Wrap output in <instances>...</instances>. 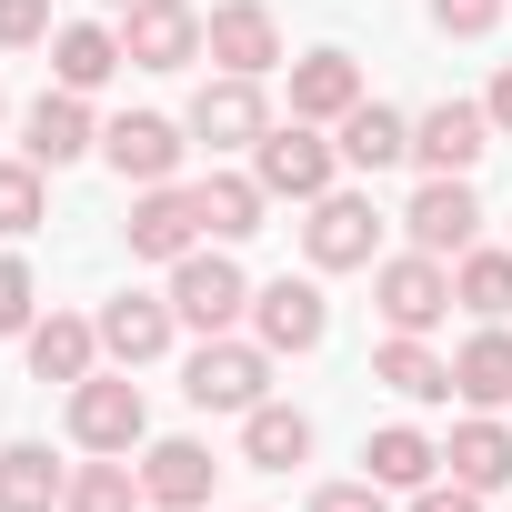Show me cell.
I'll list each match as a JSON object with an SVG mask.
<instances>
[{"label": "cell", "instance_id": "cell-1", "mask_svg": "<svg viewBox=\"0 0 512 512\" xmlns=\"http://www.w3.org/2000/svg\"><path fill=\"white\" fill-rule=\"evenodd\" d=\"M272 342H241V332H201V352L181 362V392L191 412H251V402H272Z\"/></svg>", "mask_w": 512, "mask_h": 512}, {"label": "cell", "instance_id": "cell-2", "mask_svg": "<svg viewBox=\"0 0 512 512\" xmlns=\"http://www.w3.org/2000/svg\"><path fill=\"white\" fill-rule=\"evenodd\" d=\"M342 171V141H322V121H272L262 141H251V181H262L272 201H322Z\"/></svg>", "mask_w": 512, "mask_h": 512}, {"label": "cell", "instance_id": "cell-3", "mask_svg": "<svg viewBox=\"0 0 512 512\" xmlns=\"http://www.w3.org/2000/svg\"><path fill=\"white\" fill-rule=\"evenodd\" d=\"M302 251H312V272H372V262H382V211H372V191H322L312 221H302Z\"/></svg>", "mask_w": 512, "mask_h": 512}, {"label": "cell", "instance_id": "cell-4", "mask_svg": "<svg viewBox=\"0 0 512 512\" xmlns=\"http://www.w3.org/2000/svg\"><path fill=\"white\" fill-rule=\"evenodd\" d=\"M141 432H151V402H141L131 372L71 382V442H81V452H141Z\"/></svg>", "mask_w": 512, "mask_h": 512}, {"label": "cell", "instance_id": "cell-5", "mask_svg": "<svg viewBox=\"0 0 512 512\" xmlns=\"http://www.w3.org/2000/svg\"><path fill=\"white\" fill-rule=\"evenodd\" d=\"M171 312H181L191 332H231V322H251V282H241V262H231V251H181V262H171Z\"/></svg>", "mask_w": 512, "mask_h": 512}, {"label": "cell", "instance_id": "cell-6", "mask_svg": "<svg viewBox=\"0 0 512 512\" xmlns=\"http://www.w3.org/2000/svg\"><path fill=\"white\" fill-rule=\"evenodd\" d=\"M372 312L392 332H432L452 312V262H432V251H392V262H372Z\"/></svg>", "mask_w": 512, "mask_h": 512}, {"label": "cell", "instance_id": "cell-7", "mask_svg": "<svg viewBox=\"0 0 512 512\" xmlns=\"http://www.w3.org/2000/svg\"><path fill=\"white\" fill-rule=\"evenodd\" d=\"M201 151H251L272 131V101H262V81H241V71H221V81H201L191 91V121H181Z\"/></svg>", "mask_w": 512, "mask_h": 512}, {"label": "cell", "instance_id": "cell-8", "mask_svg": "<svg viewBox=\"0 0 512 512\" xmlns=\"http://www.w3.org/2000/svg\"><path fill=\"white\" fill-rule=\"evenodd\" d=\"M402 231H412V251H432V262H442V251L462 262V251H472V231H482V201H472V181H462V171H432V181L402 201Z\"/></svg>", "mask_w": 512, "mask_h": 512}, {"label": "cell", "instance_id": "cell-9", "mask_svg": "<svg viewBox=\"0 0 512 512\" xmlns=\"http://www.w3.org/2000/svg\"><path fill=\"white\" fill-rule=\"evenodd\" d=\"M81 151H101V121H91V91H41L31 111H21V161H41V171H71Z\"/></svg>", "mask_w": 512, "mask_h": 512}, {"label": "cell", "instance_id": "cell-10", "mask_svg": "<svg viewBox=\"0 0 512 512\" xmlns=\"http://www.w3.org/2000/svg\"><path fill=\"white\" fill-rule=\"evenodd\" d=\"M121 51H131V71H191L201 61V11L191 0H131L121 11Z\"/></svg>", "mask_w": 512, "mask_h": 512}, {"label": "cell", "instance_id": "cell-11", "mask_svg": "<svg viewBox=\"0 0 512 512\" xmlns=\"http://www.w3.org/2000/svg\"><path fill=\"white\" fill-rule=\"evenodd\" d=\"M492 141H502V131H492L482 101H432V111L412 121V161H422V181H432V171H462V181H472V161H482Z\"/></svg>", "mask_w": 512, "mask_h": 512}, {"label": "cell", "instance_id": "cell-12", "mask_svg": "<svg viewBox=\"0 0 512 512\" xmlns=\"http://www.w3.org/2000/svg\"><path fill=\"white\" fill-rule=\"evenodd\" d=\"M121 241H131V262H181V251H201V201H191L181 181H151V191L131 201Z\"/></svg>", "mask_w": 512, "mask_h": 512}, {"label": "cell", "instance_id": "cell-13", "mask_svg": "<svg viewBox=\"0 0 512 512\" xmlns=\"http://www.w3.org/2000/svg\"><path fill=\"white\" fill-rule=\"evenodd\" d=\"M322 332H332V302H322V282H262L251 292V342H272V352H322Z\"/></svg>", "mask_w": 512, "mask_h": 512}, {"label": "cell", "instance_id": "cell-14", "mask_svg": "<svg viewBox=\"0 0 512 512\" xmlns=\"http://www.w3.org/2000/svg\"><path fill=\"white\" fill-rule=\"evenodd\" d=\"M201 51H211L221 71H241V81H262V71L282 61V21H272V0H221V11L201 21Z\"/></svg>", "mask_w": 512, "mask_h": 512}, {"label": "cell", "instance_id": "cell-15", "mask_svg": "<svg viewBox=\"0 0 512 512\" xmlns=\"http://www.w3.org/2000/svg\"><path fill=\"white\" fill-rule=\"evenodd\" d=\"M181 151H191V141H181V121H161V111H121V121H101V161H111L121 181H141V191L171 181Z\"/></svg>", "mask_w": 512, "mask_h": 512}, {"label": "cell", "instance_id": "cell-16", "mask_svg": "<svg viewBox=\"0 0 512 512\" xmlns=\"http://www.w3.org/2000/svg\"><path fill=\"white\" fill-rule=\"evenodd\" d=\"M211 472H221L211 442H191V432H181V442H151V452H141V502H151V512H201V502H211Z\"/></svg>", "mask_w": 512, "mask_h": 512}, {"label": "cell", "instance_id": "cell-17", "mask_svg": "<svg viewBox=\"0 0 512 512\" xmlns=\"http://www.w3.org/2000/svg\"><path fill=\"white\" fill-rule=\"evenodd\" d=\"M171 332H181V312H171V292L151 302V292H121L111 312H101V352L121 362V372H141V362H161L171 352Z\"/></svg>", "mask_w": 512, "mask_h": 512}, {"label": "cell", "instance_id": "cell-18", "mask_svg": "<svg viewBox=\"0 0 512 512\" xmlns=\"http://www.w3.org/2000/svg\"><path fill=\"white\" fill-rule=\"evenodd\" d=\"M372 91H362V61L352 51H302L292 61V121H342V111H362Z\"/></svg>", "mask_w": 512, "mask_h": 512}, {"label": "cell", "instance_id": "cell-19", "mask_svg": "<svg viewBox=\"0 0 512 512\" xmlns=\"http://www.w3.org/2000/svg\"><path fill=\"white\" fill-rule=\"evenodd\" d=\"M442 472H452V482H472V492H502V482H512V422H492V412L452 422V442H442Z\"/></svg>", "mask_w": 512, "mask_h": 512}, {"label": "cell", "instance_id": "cell-20", "mask_svg": "<svg viewBox=\"0 0 512 512\" xmlns=\"http://www.w3.org/2000/svg\"><path fill=\"white\" fill-rule=\"evenodd\" d=\"M241 462H251V472H292V462H312V412H292V402H251V412H241Z\"/></svg>", "mask_w": 512, "mask_h": 512}, {"label": "cell", "instance_id": "cell-21", "mask_svg": "<svg viewBox=\"0 0 512 512\" xmlns=\"http://www.w3.org/2000/svg\"><path fill=\"white\" fill-rule=\"evenodd\" d=\"M191 201H201V231H211V241H251V231H262V211H272V191L251 181V171H201Z\"/></svg>", "mask_w": 512, "mask_h": 512}, {"label": "cell", "instance_id": "cell-22", "mask_svg": "<svg viewBox=\"0 0 512 512\" xmlns=\"http://www.w3.org/2000/svg\"><path fill=\"white\" fill-rule=\"evenodd\" d=\"M121 61H131V51H121V31H101V21H61V31H51V81H61V91H101Z\"/></svg>", "mask_w": 512, "mask_h": 512}, {"label": "cell", "instance_id": "cell-23", "mask_svg": "<svg viewBox=\"0 0 512 512\" xmlns=\"http://www.w3.org/2000/svg\"><path fill=\"white\" fill-rule=\"evenodd\" d=\"M21 342H31V372L41 382H91V362H101V322H81V312H51Z\"/></svg>", "mask_w": 512, "mask_h": 512}, {"label": "cell", "instance_id": "cell-24", "mask_svg": "<svg viewBox=\"0 0 512 512\" xmlns=\"http://www.w3.org/2000/svg\"><path fill=\"white\" fill-rule=\"evenodd\" d=\"M372 382L402 392V402H452V362H442L422 332H392V342L372 352Z\"/></svg>", "mask_w": 512, "mask_h": 512}, {"label": "cell", "instance_id": "cell-25", "mask_svg": "<svg viewBox=\"0 0 512 512\" xmlns=\"http://www.w3.org/2000/svg\"><path fill=\"white\" fill-rule=\"evenodd\" d=\"M362 462H372L382 492H422V482H442V442L412 432V422H382V432L362 442Z\"/></svg>", "mask_w": 512, "mask_h": 512}, {"label": "cell", "instance_id": "cell-26", "mask_svg": "<svg viewBox=\"0 0 512 512\" xmlns=\"http://www.w3.org/2000/svg\"><path fill=\"white\" fill-rule=\"evenodd\" d=\"M452 402H472V412L512 402V332H502V322H482V332L452 352Z\"/></svg>", "mask_w": 512, "mask_h": 512}, {"label": "cell", "instance_id": "cell-27", "mask_svg": "<svg viewBox=\"0 0 512 512\" xmlns=\"http://www.w3.org/2000/svg\"><path fill=\"white\" fill-rule=\"evenodd\" d=\"M71 472L51 462V442H11L0 452V512H61Z\"/></svg>", "mask_w": 512, "mask_h": 512}, {"label": "cell", "instance_id": "cell-28", "mask_svg": "<svg viewBox=\"0 0 512 512\" xmlns=\"http://www.w3.org/2000/svg\"><path fill=\"white\" fill-rule=\"evenodd\" d=\"M332 131H342V161H352V171H392V161H412V121H402V111H382V101L342 111Z\"/></svg>", "mask_w": 512, "mask_h": 512}, {"label": "cell", "instance_id": "cell-29", "mask_svg": "<svg viewBox=\"0 0 512 512\" xmlns=\"http://www.w3.org/2000/svg\"><path fill=\"white\" fill-rule=\"evenodd\" d=\"M131 502H141L131 452H91V462L71 472V492H61V512H131Z\"/></svg>", "mask_w": 512, "mask_h": 512}, {"label": "cell", "instance_id": "cell-30", "mask_svg": "<svg viewBox=\"0 0 512 512\" xmlns=\"http://www.w3.org/2000/svg\"><path fill=\"white\" fill-rule=\"evenodd\" d=\"M452 302L482 312V322H502L512 312V251H462V262H452Z\"/></svg>", "mask_w": 512, "mask_h": 512}, {"label": "cell", "instance_id": "cell-31", "mask_svg": "<svg viewBox=\"0 0 512 512\" xmlns=\"http://www.w3.org/2000/svg\"><path fill=\"white\" fill-rule=\"evenodd\" d=\"M51 221V191H41V161H0V241H21Z\"/></svg>", "mask_w": 512, "mask_h": 512}, {"label": "cell", "instance_id": "cell-32", "mask_svg": "<svg viewBox=\"0 0 512 512\" xmlns=\"http://www.w3.org/2000/svg\"><path fill=\"white\" fill-rule=\"evenodd\" d=\"M31 322H41V282H31V262L0 251V332H31Z\"/></svg>", "mask_w": 512, "mask_h": 512}, {"label": "cell", "instance_id": "cell-33", "mask_svg": "<svg viewBox=\"0 0 512 512\" xmlns=\"http://www.w3.org/2000/svg\"><path fill=\"white\" fill-rule=\"evenodd\" d=\"M492 21H502V0H432V31L442 41H482Z\"/></svg>", "mask_w": 512, "mask_h": 512}, {"label": "cell", "instance_id": "cell-34", "mask_svg": "<svg viewBox=\"0 0 512 512\" xmlns=\"http://www.w3.org/2000/svg\"><path fill=\"white\" fill-rule=\"evenodd\" d=\"M51 41V0H0V51H31Z\"/></svg>", "mask_w": 512, "mask_h": 512}, {"label": "cell", "instance_id": "cell-35", "mask_svg": "<svg viewBox=\"0 0 512 512\" xmlns=\"http://www.w3.org/2000/svg\"><path fill=\"white\" fill-rule=\"evenodd\" d=\"M312 512H392V492L362 472V482H322V492H312Z\"/></svg>", "mask_w": 512, "mask_h": 512}, {"label": "cell", "instance_id": "cell-36", "mask_svg": "<svg viewBox=\"0 0 512 512\" xmlns=\"http://www.w3.org/2000/svg\"><path fill=\"white\" fill-rule=\"evenodd\" d=\"M412 512H482V492H472V482H422Z\"/></svg>", "mask_w": 512, "mask_h": 512}, {"label": "cell", "instance_id": "cell-37", "mask_svg": "<svg viewBox=\"0 0 512 512\" xmlns=\"http://www.w3.org/2000/svg\"><path fill=\"white\" fill-rule=\"evenodd\" d=\"M482 111H492V131H502V141H512V61H502V71H492V91H482Z\"/></svg>", "mask_w": 512, "mask_h": 512}, {"label": "cell", "instance_id": "cell-38", "mask_svg": "<svg viewBox=\"0 0 512 512\" xmlns=\"http://www.w3.org/2000/svg\"><path fill=\"white\" fill-rule=\"evenodd\" d=\"M0 121H11V91H0Z\"/></svg>", "mask_w": 512, "mask_h": 512}, {"label": "cell", "instance_id": "cell-39", "mask_svg": "<svg viewBox=\"0 0 512 512\" xmlns=\"http://www.w3.org/2000/svg\"><path fill=\"white\" fill-rule=\"evenodd\" d=\"M101 11H131V0H101Z\"/></svg>", "mask_w": 512, "mask_h": 512}]
</instances>
